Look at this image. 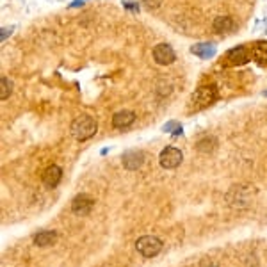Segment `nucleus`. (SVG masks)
I'll return each mask as SVG.
<instances>
[{"mask_svg":"<svg viewBox=\"0 0 267 267\" xmlns=\"http://www.w3.org/2000/svg\"><path fill=\"white\" fill-rule=\"evenodd\" d=\"M202 267H218V266H214V264H212V262H208V260H206V262H203V264H202Z\"/></svg>","mask_w":267,"mask_h":267,"instance_id":"5701e85b","label":"nucleus"},{"mask_svg":"<svg viewBox=\"0 0 267 267\" xmlns=\"http://www.w3.org/2000/svg\"><path fill=\"white\" fill-rule=\"evenodd\" d=\"M136 122V114L132 110H120L112 116V126L114 128H126Z\"/></svg>","mask_w":267,"mask_h":267,"instance_id":"f8f14e48","label":"nucleus"},{"mask_svg":"<svg viewBox=\"0 0 267 267\" xmlns=\"http://www.w3.org/2000/svg\"><path fill=\"white\" fill-rule=\"evenodd\" d=\"M123 6H125L128 11H132V12H138L139 11V6L138 4H130V2H123Z\"/></svg>","mask_w":267,"mask_h":267,"instance_id":"412c9836","label":"nucleus"},{"mask_svg":"<svg viewBox=\"0 0 267 267\" xmlns=\"http://www.w3.org/2000/svg\"><path fill=\"white\" fill-rule=\"evenodd\" d=\"M141 4L144 6L146 9H157L158 6L162 4V0H141Z\"/></svg>","mask_w":267,"mask_h":267,"instance_id":"6ab92c4d","label":"nucleus"},{"mask_svg":"<svg viewBox=\"0 0 267 267\" xmlns=\"http://www.w3.org/2000/svg\"><path fill=\"white\" fill-rule=\"evenodd\" d=\"M136 250H138L139 255L146 256V258H152V256L158 255L162 251V242L157 237H154V235H144V237H139L138 239Z\"/></svg>","mask_w":267,"mask_h":267,"instance_id":"20e7f679","label":"nucleus"},{"mask_svg":"<svg viewBox=\"0 0 267 267\" xmlns=\"http://www.w3.org/2000/svg\"><path fill=\"white\" fill-rule=\"evenodd\" d=\"M96 130H98L96 120H94L93 116H89V114H80V116L75 118L72 122V125H70L72 136L80 142L93 138L94 134H96Z\"/></svg>","mask_w":267,"mask_h":267,"instance_id":"f257e3e1","label":"nucleus"},{"mask_svg":"<svg viewBox=\"0 0 267 267\" xmlns=\"http://www.w3.org/2000/svg\"><path fill=\"white\" fill-rule=\"evenodd\" d=\"M11 91H12V82L6 77L0 78V100H8L11 96Z\"/></svg>","mask_w":267,"mask_h":267,"instance_id":"f3484780","label":"nucleus"},{"mask_svg":"<svg viewBox=\"0 0 267 267\" xmlns=\"http://www.w3.org/2000/svg\"><path fill=\"white\" fill-rule=\"evenodd\" d=\"M57 242V234L56 232H40L34 235V244L40 248L54 246Z\"/></svg>","mask_w":267,"mask_h":267,"instance_id":"4468645a","label":"nucleus"},{"mask_svg":"<svg viewBox=\"0 0 267 267\" xmlns=\"http://www.w3.org/2000/svg\"><path fill=\"white\" fill-rule=\"evenodd\" d=\"M264 96H267V91H264Z\"/></svg>","mask_w":267,"mask_h":267,"instance_id":"b1692460","label":"nucleus"},{"mask_svg":"<svg viewBox=\"0 0 267 267\" xmlns=\"http://www.w3.org/2000/svg\"><path fill=\"white\" fill-rule=\"evenodd\" d=\"M251 56H253V59H256L260 64H267V41H258V43H255V46L251 50Z\"/></svg>","mask_w":267,"mask_h":267,"instance_id":"dca6fc26","label":"nucleus"},{"mask_svg":"<svg viewBox=\"0 0 267 267\" xmlns=\"http://www.w3.org/2000/svg\"><path fill=\"white\" fill-rule=\"evenodd\" d=\"M61 178H62V170L59 166H56V164H52V166H48L43 171L41 182L48 187V189H54V187H57V184L61 182Z\"/></svg>","mask_w":267,"mask_h":267,"instance_id":"9d476101","label":"nucleus"},{"mask_svg":"<svg viewBox=\"0 0 267 267\" xmlns=\"http://www.w3.org/2000/svg\"><path fill=\"white\" fill-rule=\"evenodd\" d=\"M250 59H251V54L246 46H235V48H232L230 52H226V56H224V61H226L228 66H242V64H246Z\"/></svg>","mask_w":267,"mask_h":267,"instance_id":"0eeeda50","label":"nucleus"},{"mask_svg":"<svg viewBox=\"0 0 267 267\" xmlns=\"http://www.w3.org/2000/svg\"><path fill=\"white\" fill-rule=\"evenodd\" d=\"M82 4H84V0H77V2H73L70 8H78V6H82Z\"/></svg>","mask_w":267,"mask_h":267,"instance_id":"4be33fe9","label":"nucleus"},{"mask_svg":"<svg viewBox=\"0 0 267 267\" xmlns=\"http://www.w3.org/2000/svg\"><path fill=\"white\" fill-rule=\"evenodd\" d=\"M182 160H184V154L178 148H174V146H168L158 155V162H160V166L164 170H174V168H178L182 164Z\"/></svg>","mask_w":267,"mask_h":267,"instance_id":"39448f33","label":"nucleus"},{"mask_svg":"<svg viewBox=\"0 0 267 267\" xmlns=\"http://www.w3.org/2000/svg\"><path fill=\"white\" fill-rule=\"evenodd\" d=\"M216 148H218V139L214 136H206V138H202L196 142V150L200 154H212Z\"/></svg>","mask_w":267,"mask_h":267,"instance_id":"2eb2a0df","label":"nucleus"},{"mask_svg":"<svg viewBox=\"0 0 267 267\" xmlns=\"http://www.w3.org/2000/svg\"><path fill=\"white\" fill-rule=\"evenodd\" d=\"M216 100H218V88L214 84H205V86H200L194 93H192L190 106H192V109H203V107L214 104Z\"/></svg>","mask_w":267,"mask_h":267,"instance_id":"7ed1b4c3","label":"nucleus"},{"mask_svg":"<svg viewBox=\"0 0 267 267\" xmlns=\"http://www.w3.org/2000/svg\"><path fill=\"white\" fill-rule=\"evenodd\" d=\"M164 132H173L174 136H176V134L182 132V125H180V123H176V122H170V123H166V125H164Z\"/></svg>","mask_w":267,"mask_h":267,"instance_id":"a211bd4d","label":"nucleus"},{"mask_svg":"<svg viewBox=\"0 0 267 267\" xmlns=\"http://www.w3.org/2000/svg\"><path fill=\"white\" fill-rule=\"evenodd\" d=\"M122 162H123V166H125V170L136 171L142 166V162H144V154H142L141 150H128L123 154Z\"/></svg>","mask_w":267,"mask_h":267,"instance_id":"1a4fd4ad","label":"nucleus"},{"mask_svg":"<svg viewBox=\"0 0 267 267\" xmlns=\"http://www.w3.org/2000/svg\"><path fill=\"white\" fill-rule=\"evenodd\" d=\"M190 52L194 54V56L202 57V59H210V57L216 56L218 48H216L214 43H198L194 46H190Z\"/></svg>","mask_w":267,"mask_h":267,"instance_id":"ddd939ff","label":"nucleus"},{"mask_svg":"<svg viewBox=\"0 0 267 267\" xmlns=\"http://www.w3.org/2000/svg\"><path fill=\"white\" fill-rule=\"evenodd\" d=\"M93 206H94V200L88 194L75 196L72 202V210H73V214H77V216H88L89 212L93 210Z\"/></svg>","mask_w":267,"mask_h":267,"instance_id":"6e6552de","label":"nucleus"},{"mask_svg":"<svg viewBox=\"0 0 267 267\" xmlns=\"http://www.w3.org/2000/svg\"><path fill=\"white\" fill-rule=\"evenodd\" d=\"M256 190L251 186H234L226 194V203L234 208H244L248 206L253 198H255Z\"/></svg>","mask_w":267,"mask_h":267,"instance_id":"f03ea898","label":"nucleus"},{"mask_svg":"<svg viewBox=\"0 0 267 267\" xmlns=\"http://www.w3.org/2000/svg\"><path fill=\"white\" fill-rule=\"evenodd\" d=\"M152 56H154V61L160 66L173 64L174 59H176V54H174V50L171 48V44H168V43L157 44V46L154 48V52H152Z\"/></svg>","mask_w":267,"mask_h":267,"instance_id":"423d86ee","label":"nucleus"},{"mask_svg":"<svg viewBox=\"0 0 267 267\" xmlns=\"http://www.w3.org/2000/svg\"><path fill=\"white\" fill-rule=\"evenodd\" d=\"M11 32H12V27H2V38H0V41L4 43V41H6V38H8V36H11Z\"/></svg>","mask_w":267,"mask_h":267,"instance_id":"aec40b11","label":"nucleus"},{"mask_svg":"<svg viewBox=\"0 0 267 267\" xmlns=\"http://www.w3.org/2000/svg\"><path fill=\"white\" fill-rule=\"evenodd\" d=\"M212 27H214V30L218 34H230L235 30V22H234V18L228 16V14H221V16H218L214 20Z\"/></svg>","mask_w":267,"mask_h":267,"instance_id":"9b49d317","label":"nucleus"}]
</instances>
